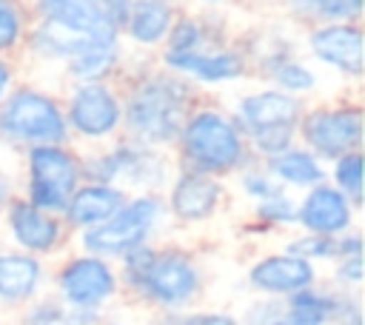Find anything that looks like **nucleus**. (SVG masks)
<instances>
[{
	"mask_svg": "<svg viewBox=\"0 0 365 325\" xmlns=\"http://www.w3.org/2000/svg\"><path fill=\"white\" fill-rule=\"evenodd\" d=\"M259 80L274 86V88H279V91H285V94H291V97H299L305 103H311L319 94V86H322V74L299 51L282 57L279 63H274Z\"/></svg>",
	"mask_w": 365,
	"mask_h": 325,
	"instance_id": "nucleus-26",
	"label": "nucleus"
},
{
	"mask_svg": "<svg viewBox=\"0 0 365 325\" xmlns=\"http://www.w3.org/2000/svg\"><path fill=\"white\" fill-rule=\"evenodd\" d=\"M262 165L274 177V182L288 194H302V191H308L325 180V162L319 157H314L299 143L262 160Z\"/></svg>",
	"mask_w": 365,
	"mask_h": 325,
	"instance_id": "nucleus-25",
	"label": "nucleus"
},
{
	"mask_svg": "<svg viewBox=\"0 0 365 325\" xmlns=\"http://www.w3.org/2000/svg\"><path fill=\"white\" fill-rule=\"evenodd\" d=\"M182 11L180 0H131L128 14L120 26V40L125 48L157 54Z\"/></svg>",
	"mask_w": 365,
	"mask_h": 325,
	"instance_id": "nucleus-18",
	"label": "nucleus"
},
{
	"mask_svg": "<svg viewBox=\"0 0 365 325\" xmlns=\"http://www.w3.org/2000/svg\"><path fill=\"white\" fill-rule=\"evenodd\" d=\"M34 20H48L83 37H114L120 34L97 9L94 0H29Z\"/></svg>",
	"mask_w": 365,
	"mask_h": 325,
	"instance_id": "nucleus-22",
	"label": "nucleus"
},
{
	"mask_svg": "<svg viewBox=\"0 0 365 325\" xmlns=\"http://www.w3.org/2000/svg\"><path fill=\"white\" fill-rule=\"evenodd\" d=\"M94 3H97V9L103 11V17L120 31V26H123V20H125V14H128L131 0H94Z\"/></svg>",
	"mask_w": 365,
	"mask_h": 325,
	"instance_id": "nucleus-35",
	"label": "nucleus"
},
{
	"mask_svg": "<svg viewBox=\"0 0 365 325\" xmlns=\"http://www.w3.org/2000/svg\"><path fill=\"white\" fill-rule=\"evenodd\" d=\"M94 40H103V37H83V34H74L63 26L48 23V20H31L20 57L29 63H37V66L60 68L74 54H80L86 46H91Z\"/></svg>",
	"mask_w": 365,
	"mask_h": 325,
	"instance_id": "nucleus-21",
	"label": "nucleus"
},
{
	"mask_svg": "<svg viewBox=\"0 0 365 325\" xmlns=\"http://www.w3.org/2000/svg\"><path fill=\"white\" fill-rule=\"evenodd\" d=\"M297 143L305 145L322 162H331L348 151L365 145V105L356 94H339L328 100L305 103L297 125Z\"/></svg>",
	"mask_w": 365,
	"mask_h": 325,
	"instance_id": "nucleus-7",
	"label": "nucleus"
},
{
	"mask_svg": "<svg viewBox=\"0 0 365 325\" xmlns=\"http://www.w3.org/2000/svg\"><path fill=\"white\" fill-rule=\"evenodd\" d=\"M245 282L268 299H285L308 285H317V265L288 251H277L254 259L245 271Z\"/></svg>",
	"mask_w": 365,
	"mask_h": 325,
	"instance_id": "nucleus-17",
	"label": "nucleus"
},
{
	"mask_svg": "<svg viewBox=\"0 0 365 325\" xmlns=\"http://www.w3.org/2000/svg\"><path fill=\"white\" fill-rule=\"evenodd\" d=\"M68 140L83 151L123 137V94L117 83H71L63 94Z\"/></svg>",
	"mask_w": 365,
	"mask_h": 325,
	"instance_id": "nucleus-10",
	"label": "nucleus"
},
{
	"mask_svg": "<svg viewBox=\"0 0 365 325\" xmlns=\"http://www.w3.org/2000/svg\"><path fill=\"white\" fill-rule=\"evenodd\" d=\"M228 111L245 134L254 160L262 162L297 143V125L305 111V100L262 83L257 88L240 91Z\"/></svg>",
	"mask_w": 365,
	"mask_h": 325,
	"instance_id": "nucleus-6",
	"label": "nucleus"
},
{
	"mask_svg": "<svg viewBox=\"0 0 365 325\" xmlns=\"http://www.w3.org/2000/svg\"><path fill=\"white\" fill-rule=\"evenodd\" d=\"M11 194H14V188H11V180H9L6 168L0 165V211L6 208V202L11 200Z\"/></svg>",
	"mask_w": 365,
	"mask_h": 325,
	"instance_id": "nucleus-37",
	"label": "nucleus"
},
{
	"mask_svg": "<svg viewBox=\"0 0 365 325\" xmlns=\"http://www.w3.org/2000/svg\"><path fill=\"white\" fill-rule=\"evenodd\" d=\"M334 271H336V282L342 288H356L362 282L365 265H362V254H348V257H336L334 259Z\"/></svg>",
	"mask_w": 365,
	"mask_h": 325,
	"instance_id": "nucleus-34",
	"label": "nucleus"
},
{
	"mask_svg": "<svg viewBox=\"0 0 365 325\" xmlns=\"http://www.w3.org/2000/svg\"><path fill=\"white\" fill-rule=\"evenodd\" d=\"M117 274L120 285L163 314L185 311L202 291V268L180 245L145 242L117 259Z\"/></svg>",
	"mask_w": 365,
	"mask_h": 325,
	"instance_id": "nucleus-3",
	"label": "nucleus"
},
{
	"mask_svg": "<svg viewBox=\"0 0 365 325\" xmlns=\"http://www.w3.org/2000/svg\"><path fill=\"white\" fill-rule=\"evenodd\" d=\"M168 222L163 194H128L125 202L100 225L80 234V248L106 259H120L123 254L145 245Z\"/></svg>",
	"mask_w": 365,
	"mask_h": 325,
	"instance_id": "nucleus-9",
	"label": "nucleus"
},
{
	"mask_svg": "<svg viewBox=\"0 0 365 325\" xmlns=\"http://www.w3.org/2000/svg\"><path fill=\"white\" fill-rule=\"evenodd\" d=\"M339 325H362V316H359V311H354V314H348Z\"/></svg>",
	"mask_w": 365,
	"mask_h": 325,
	"instance_id": "nucleus-40",
	"label": "nucleus"
},
{
	"mask_svg": "<svg viewBox=\"0 0 365 325\" xmlns=\"http://www.w3.org/2000/svg\"><path fill=\"white\" fill-rule=\"evenodd\" d=\"M174 174L171 151L117 137L106 145L83 151V180L108 182L125 194H163Z\"/></svg>",
	"mask_w": 365,
	"mask_h": 325,
	"instance_id": "nucleus-4",
	"label": "nucleus"
},
{
	"mask_svg": "<svg viewBox=\"0 0 365 325\" xmlns=\"http://www.w3.org/2000/svg\"><path fill=\"white\" fill-rule=\"evenodd\" d=\"M54 288L57 299L74 311H94L106 308L117 294H120V274L117 265L106 257L80 251L68 257L57 274H54Z\"/></svg>",
	"mask_w": 365,
	"mask_h": 325,
	"instance_id": "nucleus-12",
	"label": "nucleus"
},
{
	"mask_svg": "<svg viewBox=\"0 0 365 325\" xmlns=\"http://www.w3.org/2000/svg\"><path fill=\"white\" fill-rule=\"evenodd\" d=\"M285 11L302 29L319 23H362L365 0H282Z\"/></svg>",
	"mask_w": 365,
	"mask_h": 325,
	"instance_id": "nucleus-27",
	"label": "nucleus"
},
{
	"mask_svg": "<svg viewBox=\"0 0 365 325\" xmlns=\"http://www.w3.org/2000/svg\"><path fill=\"white\" fill-rule=\"evenodd\" d=\"M356 208L328 180L297 197V228L319 237H342L356 225Z\"/></svg>",
	"mask_w": 365,
	"mask_h": 325,
	"instance_id": "nucleus-16",
	"label": "nucleus"
},
{
	"mask_svg": "<svg viewBox=\"0 0 365 325\" xmlns=\"http://www.w3.org/2000/svg\"><path fill=\"white\" fill-rule=\"evenodd\" d=\"M171 157L177 168H191L217 180H231L254 162L248 140L234 123L228 105L211 100L208 94H202L188 111L171 145Z\"/></svg>",
	"mask_w": 365,
	"mask_h": 325,
	"instance_id": "nucleus-2",
	"label": "nucleus"
},
{
	"mask_svg": "<svg viewBox=\"0 0 365 325\" xmlns=\"http://www.w3.org/2000/svg\"><path fill=\"white\" fill-rule=\"evenodd\" d=\"M325 180L339 188L351 205L359 211L365 200V151H348L331 162H325Z\"/></svg>",
	"mask_w": 365,
	"mask_h": 325,
	"instance_id": "nucleus-28",
	"label": "nucleus"
},
{
	"mask_svg": "<svg viewBox=\"0 0 365 325\" xmlns=\"http://www.w3.org/2000/svg\"><path fill=\"white\" fill-rule=\"evenodd\" d=\"M128 68V48L123 46L120 34L94 40L68 63L60 66L63 80L71 83H117Z\"/></svg>",
	"mask_w": 365,
	"mask_h": 325,
	"instance_id": "nucleus-19",
	"label": "nucleus"
},
{
	"mask_svg": "<svg viewBox=\"0 0 365 325\" xmlns=\"http://www.w3.org/2000/svg\"><path fill=\"white\" fill-rule=\"evenodd\" d=\"M3 214V225L9 239L14 242V248L31 254V257H48L54 251H60V245L66 242V222L60 214H48L37 205H31L23 194H11V200L6 202Z\"/></svg>",
	"mask_w": 365,
	"mask_h": 325,
	"instance_id": "nucleus-15",
	"label": "nucleus"
},
{
	"mask_svg": "<svg viewBox=\"0 0 365 325\" xmlns=\"http://www.w3.org/2000/svg\"><path fill=\"white\" fill-rule=\"evenodd\" d=\"M48 143H71L63 94L31 80H17L0 103V145L23 154Z\"/></svg>",
	"mask_w": 365,
	"mask_h": 325,
	"instance_id": "nucleus-5",
	"label": "nucleus"
},
{
	"mask_svg": "<svg viewBox=\"0 0 365 325\" xmlns=\"http://www.w3.org/2000/svg\"><path fill=\"white\" fill-rule=\"evenodd\" d=\"M268 325H302V322H297V319H291V316H285V314H279L277 319H271Z\"/></svg>",
	"mask_w": 365,
	"mask_h": 325,
	"instance_id": "nucleus-38",
	"label": "nucleus"
},
{
	"mask_svg": "<svg viewBox=\"0 0 365 325\" xmlns=\"http://www.w3.org/2000/svg\"><path fill=\"white\" fill-rule=\"evenodd\" d=\"M302 48L314 66L359 86L365 77V31L362 23H319L302 29Z\"/></svg>",
	"mask_w": 365,
	"mask_h": 325,
	"instance_id": "nucleus-13",
	"label": "nucleus"
},
{
	"mask_svg": "<svg viewBox=\"0 0 365 325\" xmlns=\"http://www.w3.org/2000/svg\"><path fill=\"white\" fill-rule=\"evenodd\" d=\"M31 9L29 0H0V54L3 57H20L29 26H31Z\"/></svg>",
	"mask_w": 365,
	"mask_h": 325,
	"instance_id": "nucleus-29",
	"label": "nucleus"
},
{
	"mask_svg": "<svg viewBox=\"0 0 365 325\" xmlns=\"http://www.w3.org/2000/svg\"><path fill=\"white\" fill-rule=\"evenodd\" d=\"M228 200L225 180H217L211 174H200L191 168H177L163 188V205L165 217L180 225H202L220 214V208Z\"/></svg>",
	"mask_w": 365,
	"mask_h": 325,
	"instance_id": "nucleus-14",
	"label": "nucleus"
},
{
	"mask_svg": "<svg viewBox=\"0 0 365 325\" xmlns=\"http://www.w3.org/2000/svg\"><path fill=\"white\" fill-rule=\"evenodd\" d=\"M354 311H359V308L345 291H328V288H317V285H308L282 299V314L302 325L342 322Z\"/></svg>",
	"mask_w": 365,
	"mask_h": 325,
	"instance_id": "nucleus-24",
	"label": "nucleus"
},
{
	"mask_svg": "<svg viewBox=\"0 0 365 325\" xmlns=\"http://www.w3.org/2000/svg\"><path fill=\"white\" fill-rule=\"evenodd\" d=\"M194 3H200L202 9H220V6H225V3H231V0H194Z\"/></svg>",
	"mask_w": 365,
	"mask_h": 325,
	"instance_id": "nucleus-39",
	"label": "nucleus"
},
{
	"mask_svg": "<svg viewBox=\"0 0 365 325\" xmlns=\"http://www.w3.org/2000/svg\"><path fill=\"white\" fill-rule=\"evenodd\" d=\"M254 220L257 225H265V228H288V225H297V194H288V191H277L259 202H254Z\"/></svg>",
	"mask_w": 365,
	"mask_h": 325,
	"instance_id": "nucleus-30",
	"label": "nucleus"
},
{
	"mask_svg": "<svg viewBox=\"0 0 365 325\" xmlns=\"http://www.w3.org/2000/svg\"><path fill=\"white\" fill-rule=\"evenodd\" d=\"M165 71L188 80L202 94L222 86H237L251 77V57L240 37L194 51H157L154 57Z\"/></svg>",
	"mask_w": 365,
	"mask_h": 325,
	"instance_id": "nucleus-11",
	"label": "nucleus"
},
{
	"mask_svg": "<svg viewBox=\"0 0 365 325\" xmlns=\"http://www.w3.org/2000/svg\"><path fill=\"white\" fill-rule=\"evenodd\" d=\"M151 325H240V319L228 311H168Z\"/></svg>",
	"mask_w": 365,
	"mask_h": 325,
	"instance_id": "nucleus-33",
	"label": "nucleus"
},
{
	"mask_svg": "<svg viewBox=\"0 0 365 325\" xmlns=\"http://www.w3.org/2000/svg\"><path fill=\"white\" fill-rule=\"evenodd\" d=\"M46 268L40 257L20 248H0V305L17 308L34 302L40 294Z\"/></svg>",
	"mask_w": 365,
	"mask_h": 325,
	"instance_id": "nucleus-23",
	"label": "nucleus"
},
{
	"mask_svg": "<svg viewBox=\"0 0 365 325\" xmlns=\"http://www.w3.org/2000/svg\"><path fill=\"white\" fill-rule=\"evenodd\" d=\"M123 94V137L171 151L188 111L202 91L188 80L165 71L157 60L128 63L117 80Z\"/></svg>",
	"mask_w": 365,
	"mask_h": 325,
	"instance_id": "nucleus-1",
	"label": "nucleus"
},
{
	"mask_svg": "<svg viewBox=\"0 0 365 325\" xmlns=\"http://www.w3.org/2000/svg\"><path fill=\"white\" fill-rule=\"evenodd\" d=\"M94 325H131V322H123V319H97Z\"/></svg>",
	"mask_w": 365,
	"mask_h": 325,
	"instance_id": "nucleus-41",
	"label": "nucleus"
},
{
	"mask_svg": "<svg viewBox=\"0 0 365 325\" xmlns=\"http://www.w3.org/2000/svg\"><path fill=\"white\" fill-rule=\"evenodd\" d=\"M282 251H288L299 259H308V262H328V259H336V237H319V234L302 231Z\"/></svg>",
	"mask_w": 365,
	"mask_h": 325,
	"instance_id": "nucleus-32",
	"label": "nucleus"
},
{
	"mask_svg": "<svg viewBox=\"0 0 365 325\" xmlns=\"http://www.w3.org/2000/svg\"><path fill=\"white\" fill-rule=\"evenodd\" d=\"M20 80V71H17V60L14 57H3L0 54V103L6 100V94L11 91V86Z\"/></svg>",
	"mask_w": 365,
	"mask_h": 325,
	"instance_id": "nucleus-36",
	"label": "nucleus"
},
{
	"mask_svg": "<svg viewBox=\"0 0 365 325\" xmlns=\"http://www.w3.org/2000/svg\"><path fill=\"white\" fill-rule=\"evenodd\" d=\"M125 197H128V194H125L123 188H117V185L83 180V182L74 188V194L68 197V202H66V208H63L60 217H63V222H66L68 231L83 234V231H88V228L106 222V220L125 202Z\"/></svg>",
	"mask_w": 365,
	"mask_h": 325,
	"instance_id": "nucleus-20",
	"label": "nucleus"
},
{
	"mask_svg": "<svg viewBox=\"0 0 365 325\" xmlns=\"http://www.w3.org/2000/svg\"><path fill=\"white\" fill-rule=\"evenodd\" d=\"M234 180H237L240 194H242L245 200H251V202H259V200H265V197H271V194L282 191V188L274 182V177L265 171V165H262L259 160L248 162V165H245Z\"/></svg>",
	"mask_w": 365,
	"mask_h": 325,
	"instance_id": "nucleus-31",
	"label": "nucleus"
},
{
	"mask_svg": "<svg viewBox=\"0 0 365 325\" xmlns=\"http://www.w3.org/2000/svg\"><path fill=\"white\" fill-rule=\"evenodd\" d=\"M23 197L48 211L63 214L68 197L83 182V148L74 143H48L23 154Z\"/></svg>",
	"mask_w": 365,
	"mask_h": 325,
	"instance_id": "nucleus-8",
	"label": "nucleus"
}]
</instances>
